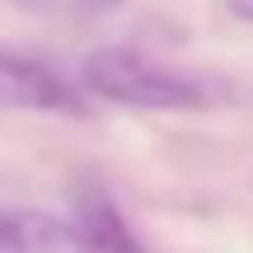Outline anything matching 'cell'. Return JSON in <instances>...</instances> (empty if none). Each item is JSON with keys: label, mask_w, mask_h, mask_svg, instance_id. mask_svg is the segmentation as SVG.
I'll use <instances>...</instances> for the list:
<instances>
[{"label": "cell", "mask_w": 253, "mask_h": 253, "mask_svg": "<svg viewBox=\"0 0 253 253\" xmlns=\"http://www.w3.org/2000/svg\"><path fill=\"white\" fill-rule=\"evenodd\" d=\"M71 230L80 239V253H145L122 211L113 207V197L94 183L71 188Z\"/></svg>", "instance_id": "obj_3"}, {"label": "cell", "mask_w": 253, "mask_h": 253, "mask_svg": "<svg viewBox=\"0 0 253 253\" xmlns=\"http://www.w3.org/2000/svg\"><path fill=\"white\" fill-rule=\"evenodd\" d=\"M84 89L126 108H202L211 103L207 84L178 75L131 47H99L84 61Z\"/></svg>", "instance_id": "obj_1"}, {"label": "cell", "mask_w": 253, "mask_h": 253, "mask_svg": "<svg viewBox=\"0 0 253 253\" xmlns=\"http://www.w3.org/2000/svg\"><path fill=\"white\" fill-rule=\"evenodd\" d=\"M0 253H80L71 220L33 207H0Z\"/></svg>", "instance_id": "obj_4"}, {"label": "cell", "mask_w": 253, "mask_h": 253, "mask_svg": "<svg viewBox=\"0 0 253 253\" xmlns=\"http://www.w3.org/2000/svg\"><path fill=\"white\" fill-rule=\"evenodd\" d=\"M230 9H235L239 19H249V24H253V0H230Z\"/></svg>", "instance_id": "obj_5"}, {"label": "cell", "mask_w": 253, "mask_h": 253, "mask_svg": "<svg viewBox=\"0 0 253 253\" xmlns=\"http://www.w3.org/2000/svg\"><path fill=\"white\" fill-rule=\"evenodd\" d=\"M89 9H118V5H126V0H84Z\"/></svg>", "instance_id": "obj_6"}, {"label": "cell", "mask_w": 253, "mask_h": 253, "mask_svg": "<svg viewBox=\"0 0 253 253\" xmlns=\"http://www.w3.org/2000/svg\"><path fill=\"white\" fill-rule=\"evenodd\" d=\"M0 103L33 113H80V94L61 75L14 52H0Z\"/></svg>", "instance_id": "obj_2"}]
</instances>
